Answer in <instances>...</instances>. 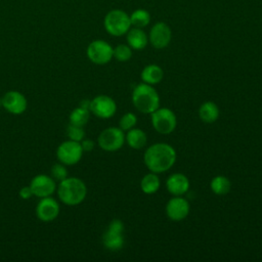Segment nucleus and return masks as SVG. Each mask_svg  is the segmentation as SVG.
I'll return each mask as SVG.
<instances>
[{
	"label": "nucleus",
	"mask_w": 262,
	"mask_h": 262,
	"mask_svg": "<svg viewBox=\"0 0 262 262\" xmlns=\"http://www.w3.org/2000/svg\"><path fill=\"white\" fill-rule=\"evenodd\" d=\"M176 151L172 145L158 142L145 149L143 162L150 172L160 174L173 167L176 162Z\"/></svg>",
	"instance_id": "nucleus-1"
},
{
	"label": "nucleus",
	"mask_w": 262,
	"mask_h": 262,
	"mask_svg": "<svg viewBox=\"0 0 262 262\" xmlns=\"http://www.w3.org/2000/svg\"><path fill=\"white\" fill-rule=\"evenodd\" d=\"M86 194V184L78 177H67L58 183L57 195L59 200L68 206L81 204L85 200Z\"/></svg>",
	"instance_id": "nucleus-2"
},
{
	"label": "nucleus",
	"mask_w": 262,
	"mask_h": 262,
	"mask_svg": "<svg viewBox=\"0 0 262 262\" xmlns=\"http://www.w3.org/2000/svg\"><path fill=\"white\" fill-rule=\"evenodd\" d=\"M132 103L143 114H151L160 107V95L152 85L140 83L132 91Z\"/></svg>",
	"instance_id": "nucleus-3"
},
{
	"label": "nucleus",
	"mask_w": 262,
	"mask_h": 262,
	"mask_svg": "<svg viewBox=\"0 0 262 262\" xmlns=\"http://www.w3.org/2000/svg\"><path fill=\"white\" fill-rule=\"evenodd\" d=\"M103 26L110 35L115 37L123 36L130 30V16L124 10L113 9L106 13Z\"/></svg>",
	"instance_id": "nucleus-4"
},
{
	"label": "nucleus",
	"mask_w": 262,
	"mask_h": 262,
	"mask_svg": "<svg viewBox=\"0 0 262 262\" xmlns=\"http://www.w3.org/2000/svg\"><path fill=\"white\" fill-rule=\"evenodd\" d=\"M150 115L152 127L158 133L167 135L175 130L177 119L174 112L170 108L158 107Z\"/></svg>",
	"instance_id": "nucleus-5"
},
{
	"label": "nucleus",
	"mask_w": 262,
	"mask_h": 262,
	"mask_svg": "<svg viewBox=\"0 0 262 262\" xmlns=\"http://www.w3.org/2000/svg\"><path fill=\"white\" fill-rule=\"evenodd\" d=\"M97 142L105 151H117L125 143V133L120 127H108L100 132Z\"/></svg>",
	"instance_id": "nucleus-6"
},
{
	"label": "nucleus",
	"mask_w": 262,
	"mask_h": 262,
	"mask_svg": "<svg viewBox=\"0 0 262 262\" xmlns=\"http://www.w3.org/2000/svg\"><path fill=\"white\" fill-rule=\"evenodd\" d=\"M124 224L120 219L110 222L102 235V244L110 251H118L124 246Z\"/></svg>",
	"instance_id": "nucleus-7"
},
{
	"label": "nucleus",
	"mask_w": 262,
	"mask_h": 262,
	"mask_svg": "<svg viewBox=\"0 0 262 262\" xmlns=\"http://www.w3.org/2000/svg\"><path fill=\"white\" fill-rule=\"evenodd\" d=\"M83 156L81 143L74 140H66L60 143L56 149V157L60 163L66 166L77 164Z\"/></svg>",
	"instance_id": "nucleus-8"
},
{
	"label": "nucleus",
	"mask_w": 262,
	"mask_h": 262,
	"mask_svg": "<svg viewBox=\"0 0 262 262\" xmlns=\"http://www.w3.org/2000/svg\"><path fill=\"white\" fill-rule=\"evenodd\" d=\"M114 48L104 40L92 41L86 50L87 57L95 64H105L113 58Z\"/></svg>",
	"instance_id": "nucleus-9"
},
{
	"label": "nucleus",
	"mask_w": 262,
	"mask_h": 262,
	"mask_svg": "<svg viewBox=\"0 0 262 262\" xmlns=\"http://www.w3.org/2000/svg\"><path fill=\"white\" fill-rule=\"evenodd\" d=\"M117 112L116 101L107 95H97L90 102V113L100 119H110Z\"/></svg>",
	"instance_id": "nucleus-10"
},
{
	"label": "nucleus",
	"mask_w": 262,
	"mask_h": 262,
	"mask_svg": "<svg viewBox=\"0 0 262 262\" xmlns=\"http://www.w3.org/2000/svg\"><path fill=\"white\" fill-rule=\"evenodd\" d=\"M190 207L186 199L181 195H174L166 204V215L172 221H181L187 217Z\"/></svg>",
	"instance_id": "nucleus-11"
},
{
	"label": "nucleus",
	"mask_w": 262,
	"mask_h": 262,
	"mask_svg": "<svg viewBox=\"0 0 262 262\" xmlns=\"http://www.w3.org/2000/svg\"><path fill=\"white\" fill-rule=\"evenodd\" d=\"M30 187L32 189L33 195L42 199L45 196H50L55 191L56 182L51 176L39 174L31 180Z\"/></svg>",
	"instance_id": "nucleus-12"
},
{
	"label": "nucleus",
	"mask_w": 262,
	"mask_h": 262,
	"mask_svg": "<svg viewBox=\"0 0 262 262\" xmlns=\"http://www.w3.org/2000/svg\"><path fill=\"white\" fill-rule=\"evenodd\" d=\"M172 33L170 27L163 21L156 23L150 29L148 41L152 47L157 49H163L167 47L171 41Z\"/></svg>",
	"instance_id": "nucleus-13"
},
{
	"label": "nucleus",
	"mask_w": 262,
	"mask_h": 262,
	"mask_svg": "<svg viewBox=\"0 0 262 262\" xmlns=\"http://www.w3.org/2000/svg\"><path fill=\"white\" fill-rule=\"evenodd\" d=\"M27 105L26 96L16 90H10L2 97V106L12 115L23 114L27 110Z\"/></svg>",
	"instance_id": "nucleus-14"
},
{
	"label": "nucleus",
	"mask_w": 262,
	"mask_h": 262,
	"mask_svg": "<svg viewBox=\"0 0 262 262\" xmlns=\"http://www.w3.org/2000/svg\"><path fill=\"white\" fill-rule=\"evenodd\" d=\"M59 204L51 196H45L40 200L36 207V215L43 222L53 221L59 214Z\"/></svg>",
	"instance_id": "nucleus-15"
},
{
	"label": "nucleus",
	"mask_w": 262,
	"mask_h": 262,
	"mask_svg": "<svg viewBox=\"0 0 262 262\" xmlns=\"http://www.w3.org/2000/svg\"><path fill=\"white\" fill-rule=\"evenodd\" d=\"M166 187L173 195H183L189 189V180L182 173H174L167 178Z\"/></svg>",
	"instance_id": "nucleus-16"
},
{
	"label": "nucleus",
	"mask_w": 262,
	"mask_h": 262,
	"mask_svg": "<svg viewBox=\"0 0 262 262\" xmlns=\"http://www.w3.org/2000/svg\"><path fill=\"white\" fill-rule=\"evenodd\" d=\"M127 43L135 50H142L148 43V37L140 28H133L127 32Z\"/></svg>",
	"instance_id": "nucleus-17"
},
{
	"label": "nucleus",
	"mask_w": 262,
	"mask_h": 262,
	"mask_svg": "<svg viewBox=\"0 0 262 262\" xmlns=\"http://www.w3.org/2000/svg\"><path fill=\"white\" fill-rule=\"evenodd\" d=\"M164 77V72L161 67L158 64L151 63L147 64L140 74V78L143 83L149 84V85H156L162 81Z\"/></svg>",
	"instance_id": "nucleus-18"
},
{
	"label": "nucleus",
	"mask_w": 262,
	"mask_h": 262,
	"mask_svg": "<svg viewBox=\"0 0 262 262\" xmlns=\"http://www.w3.org/2000/svg\"><path fill=\"white\" fill-rule=\"evenodd\" d=\"M200 119L207 124H212L219 118V107L213 101H206L199 107Z\"/></svg>",
	"instance_id": "nucleus-19"
},
{
	"label": "nucleus",
	"mask_w": 262,
	"mask_h": 262,
	"mask_svg": "<svg viewBox=\"0 0 262 262\" xmlns=\"http://www.w3.org/2000/svg\"><path fill=\"white\" fill-rule=\"evenodd\" d=\"M125 141H127L128 145L133 149H141L145 146L147 137L144 131L139 128H132L127 131L125 135Z\"/></svg>",
	"instance_id": "nucleus-20"
},
{
	"label": "nucleus",
	"mask_w": 262,
	"mask_h": 262,
	"mask_svg": "<svg viewBox=\"0 0 262 262\" xmlns=\"http://www.w3.org/2000/svg\"><path fill=\"white\" fill-rule=\"evenodd\" d=\"M161 181L157 173L150 172L144 175L140 181V188L146 194H152L160 188Z\"/></svg>",
	"instance_id": "nucleus-21"
},
{
	"label": "nucleus",
	"mask_w": 262,
	"mask_h": 262,
	"mask_svg": "<svg viewBox=\"0 0 262 262\" xmlns=\"http://www.w3.org/2000/svg\"><path fill=\"white\" fill-rule=\"evenodd\" d=\"M210 187L215 194L224 195L229 192V190L231 188V183L227 177H225L223 175H218V176H215L211 180Z\"/></svg>",
	"instance_id": "nucleus-22"
},
{
	"label": "nucleus",
	"mask_w": 262,
	"mask_h": 262,
	"mask_svg": "<svg viewBox=\"0 0 262 262\" xmlns=\"http://www.w3.org/2000/svg\"><path fill=\"white\" fill-rule=\"evenodd\" d=\"M90 118V111L87 108H84L82 106H78L74 108L70 114V124L76 125V126H85Z\"/></svg>",
	"instance_id": "nucleus-23"
},
{
	"label": "nucleus",
	"mask_w": 262,
	"mask_h": 262,
	"mask_svg": "<svg viewBox=\"0 0 262 262\" xmlns=\"http://www.w3.org/2000/svg\"><path fill=\"white\" fill-rule=\"evenodd\" d=\"M131 26L135 28H144L150 23V14L145 9H136L130 15Z\"/></svg>",
	"instance_id": "nucleus-24"
},
{
	"label": "nucleus",
	"mask_w": 262,
	"mask_h": 262,
	"mask_svg": "<svg viewBox=\"0 0 262 262\" xmlns=\"http://www.w3.org/2000/svg\"><path fill=\"white\" fill-rule=\"evenodd\" d=\"M132 56V48L126 44H119L114 48L113 57L118 61H128Z\"/></svg>",
	"instance_id": "nucleus-25"
},
{
	"label": "nucleus",
	"mask_w": 262,
	"mask_h": 262,
	"mask_svg": "<svg viewBox=\"0 0 262 262\" xmlns=\"http://www.w3.org/2000/svg\"><path fill=\"white\" fill-rule=\"evenodd\" d=\"M136 123H137V117L133 113L129 112L122 116V118L120 119V122H119V127L123 131H128V130L134 128Z\"/></svg>",
	"instance_id": "nucleus-26"
},
{
	"label": "nucleus",
	"mask_w": 262,
	"mask_h": 262,
	"mask_svg": "<svg viewBox=\"0 0 262 262\" xmlns=\"http://www.w3.org/2000/svg\"><path fill=\"white\" fill-rule=\"evenodd\" d=\"M67 134L71 140L78 141V142H81L85 138V132H84L83 127H81V126H76V125L70 124L68 126Z\"/></svg>",
	"instance_id": "nucleus-27"
},
{
	"label": "nucleus",
	"mask_w": 262,
	"mask_h": 262,
	"mask_svg": "<svg viewBox=\"0 0 262 262\" xmlns=\"http://www.w3.org/2000/svg\"><path fill=\"white\" fill-rule=\"evenodd\" d=\"M51 177L55 181H61L68 177V170L62 163H56L51 168Z\"/></svg>",
	"instance_id": "nucleus-28"
},
{
	"label": "nucleus",
	"mask_w": 262,
	"mask_h": 262,
	"mask_svg": "<svg viewBox=\"0 0 262 262\" xmlns=\"http://www.w3.org/2000/svg\"><path fill=\"white\" fill-rule=\"evenodd\" d=\"M80 143L83 151H91L94 148V141L92 139L84 138Z\"/></svg>",
	"instance_id": "nucleus-29"
},
{
	"label": "nucleus",
	"mask_w": 262,
	"mask_h": 262,
	"mask_svg": "<svg viewBox=\"0 0 262 262\" xmlns=\"http://www.w3.org/2000/svg\"><path fill=\"white\" fill-rule=\"evenodd\" d=\"M33 195V192H32V189L29 186H24L20 188L19 190V196L23 199V200H29L31 196Z\"/></svg>",
	"instance_id": "nucleus-30"
},
{
	"label": "nucleus",
	"mask_w": 262,
	"mask_h": 262,
	"mask_svg": "<svg viewBox=\"0 0 262 262\" xmlns=\"http://www.w3.org/2000/svg\"><path fill=\"white\" fill-rule=\"evenodd\" d=\"M90 102H91V100H89V99H83V100L80 102V106H82V107L87 108V110L90 111Z\"/></svg>",
	"instance_id": "nucleus-31"
},
{
	"label": "nucleus",
	"mask_w": 262,
	"mask_h": 262,
	"mask_svg": "<svg viewBox=\"0 0 262 262\" xmlns=\"http://www.w3.org/2000/svg\"><path fill=\"white\" fill-rule=\"evenodd\" d=\"M2 106V97H0V107Z\"/></svg>",
	"instance_id": "nucleus-32"
}]
</instances>
